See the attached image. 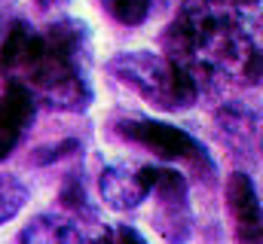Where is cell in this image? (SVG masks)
<instances>
[{"mask_svg": "<svg viewBox=\"0 0 263 244\" xmlns=\"http://www.w3.org/2000/svg\"><path fill=\"white\" fill-rule=\"evenodd\" d=\"M101 6L123 25H141L150 12V0H101Z\"/></svg>", "mask_w": 263, "mask_h": 244, "instance_id": "cell-9", "label": "cell"}, {"mask_svg": "<svg viewBox=\"0 0 263 244\" xmlns=\"http://www.w3.org/2000/svg\"><path fill=\"white\" fill-rule=\"evenodd\" d=\"M233 3H239V6H257L260 0H233Z\"/></svg>", "mask_w": 263, "mask_h": 244, "instance_id": "cell-12", "label": "cell"}, {"mask_svg": "<svg viewBox=\"0 0 263 244\" xmlns=\"http://www.w3.org/2000/svg\"><path fill=\"white\" fill-rule=\"evenodd\" d=\"M86 58V25L55 22L43 34L15 22L0 49V73L6 83H22L34 98L49 107L80 113L92 101V89L83 70Z\"/></svg>", "mask_w": 263, "mask_h": 244, "instance_id": "cell-1", "label": "cell"}, {"mask_svg": "<svg viewBox=\"0 0 263 244\" xmlns=\"http://www.w3.org/2000/svg\"><path fill=\"white\" fill-rule=\"evenodd\" d=\"M156 180V165H129V162H114L101 171L98 189L107 208L114 211H132L138 208Z\"/></svg>", "mask_w": 263, "mask_h": 244, "instance_id": "cell-4", "label": "cell"}, {"mask_svg": "<svg viewBox=\"0 0 263 244\" xmlns=\"http://www.w3.org/2000/svg\"><path fill=\"white\" fill-rule=\"evenodd\" d=\"M18 244H83V229H80V217L77 214H40L34 217L22 235Z\"/></svg>", "mask_w": 263, "mask_h": 244, "instance_id": "cell-7", "label": "cell"}, {"mask_svg": "<svg viewBox=\"0 0 263 244\" xmlns=\"http://www.w3.org/2000/svg\"><path fill=\"white\" fill-rule=\"evenodd\" d=\"M25 205H28V186L12 174H0V226L18 217Z\"/></svg>", "mask_w": 263, "mask_h": 244, "instance_id": "cell-8", "label": "cell"}, {"mask_svg": "<svg viewBox=\"0 0 263 244\" xmlns=\"http://www.w3.org/2000/svg\"><path fill=\"white\" fill-rule=\"evenodd\" d=\"M227 205L236 220L239 244H260V201H257L254 180L245 171H236L227 180Z\"/></svg>", "mask_w": 263, "mask_h": 244, "instance_id": "cell-5", "label": "cell"}, {"mask_svg": "<svg viewBox=\"0 0 263 244\" xmlns=\"http://www.w3.org/2000/svg\"><path fill=\"white\" fill-rule=\"evenodd\" d=\"M34 101L37 98L22 83H6V92L0 98V159L15 150L25 125L34 119Z\"/></svg>", "mask_w": 263, "mask_h": 244, "instance_id": "cell-6", "label": "cell"}, {"mask_svg": "<svg viewBox=\"0 0 263 244\" xmlns=\"http://www.w3.org/2000/svg\"><path fill=\"white\" fill-rule=\"evenodd\" d=\"M120 134L135 144L153 150L162 159H181V162H205V150L193 134H187L178 125L156 119H126L120 122Z\"/></svg>", "mask_w": 263, "mask_h": 244, "instance_id": "cell-3", "label": "cell"}, {"mask_svg": "<svg viewBox=\"0 0 263 244\" xmlns=\"http://www.w3.org/2000/svg\"><path fill=\"white\" fill-rule=\"evenodd\" d=\"M67 0H40V6L43 9H52V6H65Z\"/></svg>", "mask_w": 263, "mask_h": 244, "instance_id": "cell-11", "label": "cell"}, {"mask_svg": "<svg viewBox=\"0 0 263 244\" xmlns=\"http://www.w3.org/2000/svg\"><path fill=\"white\" fill-rule=\"evenodd\" d=\"M107 67L123 86H132L138 95H144L150 104L162 110H187L199 98L196 76L168 55L138 49L117 55Z\"/></svg>", "mask_w": 263, "mask_h": 244, "instance_id": "cell-2", "label": "cell"}, {"mask_svg": "<svg viewBox=\"0 0 263 244\" xmlns=\"http://www.w3.org/2000/svg\"><path fill=\"white\" fill-rule=\"evenodd\" d=\"M114 244H147V241L141 238L138 229H132V226H120V229H114Z\"/></svg>", "mask_w": 263, "mask_h": 244, "instance_id": "cell-10", "label": "cell"}]
</instances>
